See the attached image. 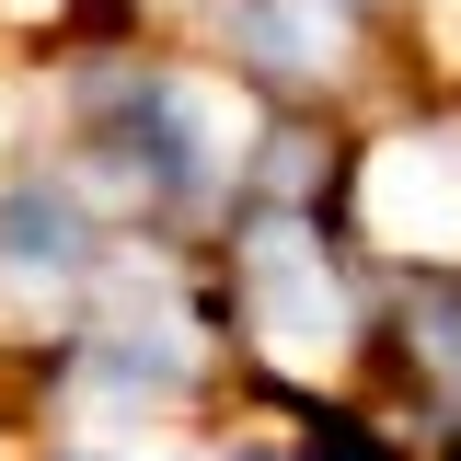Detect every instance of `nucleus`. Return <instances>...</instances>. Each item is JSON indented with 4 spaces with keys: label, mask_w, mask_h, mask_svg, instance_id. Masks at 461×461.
Listing matches in <instances>:
<instances>
[{
    "label": "nucleus",
    "mask_w": 461,
    "mask_h": 461,
    "mask_svg": "<svg viewBox=\"0 0 461 461\" xmlns=\"http://www.w3.org/2000/svg\"><path fill=\"white\" fill-rule=\"evenodd\" d=\"M127 242L139 230H115L93 208V185L58 162L47 139H12L0 150V381L69 335V312L104 288V266Z\"/></svg>",
    "instance_id": "obj_5"
},
{
    "label": "nucleus",
    "mask_w": 461,
    "mask_h": 461,
    "mask_svg": "<svg viewBox=\"0 0 461 461\" xmlns=\"http://www.w3.org/2000/svg\"><path fill=\"white\" fill-rule=\"evenodd\" d=\"M35 69V139L93 185V208L139 242H208L254 173L266 104L230 81L196 35L93 12L47 47H23Z\"/></svg>",
    "instance_id": "obj_1"
},
{
    "label": "nucleus",
    "mask_w": 461,
    "mask_h": 461,
    "mask_svg": "<svg viewBox=\"0 0 461 461\" xmlns=\"http://www.w3.org/2000/svg\"><path fill=\"white\" fill-rule=\"evenodd\" d=\"M23 461H220V438H35Z\"/></svg>",
    "instance_id": "obj_7"
},
{
    "label": "nucleus",
    "mask_w": 461,
    "mask_h": 461,
    "mask_svg": "<svg viewBox=\"0 0 461 461\" xmlns=\"http://www.w3.org/2000/svg\"><path fill=\"white\" fill-rule=\"evenodd\" d=\"M220 461H403L369 403H242L220 427Z\"/></svg>",
    "instance_id": "obj_6"
},
{
    "label": "nucleus",
    "mask_w": 461,
    "mask_h": 461,
    "mask_svg": "<svg viewBox=\"0 0 461 461\" xmlns=\"http://www.w3.org/2000/svg\"><path fill=\"white\" fill-rule=\"evenodd\" d=\"M266 115H335L357 127L427 81V12L415 0H196L185 23Z\"/></svg>",
    "instance_id": "obj_3"
},
{
    "label": "nucleus",
    "mask_w": 461,
    "mask_h": 461,
    "mask_svg": "<svg viewBox=\"0 0 461 461\" xmlns=\"http://www.w3.org/2000/svg\"><path fill=\"white\" fill-rule=\"evenodd\" d=\"M346 230L381 277L461 266V81H403L346 127Z\"/></svg>",
    "instance_id": "obj_4"
},
{
    "label": "nucleus",
    "mask_w": 461,
    "mask_h": 461,
    "mask_svg": "<svg viewBox=\"0 0 461 461\" xmlns=\"http://www.w3.org/2000/svg\"><path fill=\"white\" fill-rule=\"evenodd\" d=\"M12 393L35 438H220L242 415V369L196 242H127L69 335L12 369Z\"/></svg>",
    "instance_id": "obj_2"
}]
</instances>
